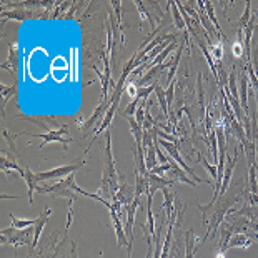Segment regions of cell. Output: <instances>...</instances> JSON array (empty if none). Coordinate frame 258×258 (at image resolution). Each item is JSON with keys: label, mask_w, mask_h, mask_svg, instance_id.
I'll use <instances>...</instances> for the list:
<instances>
[{"label": "cell", "mask_w": 258, "mask_h": 258, "mask_svg": "<svg viewBox=\"0 0 258 258\" xmlns=\"http://www.w3.org/2000/svg\"><path fill=\"white\" fill-rule=\"evenodd\" d=\"M238 155H240V148H237L233 153V157H227V163H225V173H223V182H222V188H220V195H225L228 191L230 182H232V175L235 165L238 162Z\"/></svg>", "instance_id": "8992f818"}, {"label": "cell", "mask_w": 258, "mask_h": 258, "mask_svg": "<svg viewBox=\"0 0 258 258\" xmlns=\"http://www.w3.org/2000/svg\"><path fill=\"white\" fill-rule=\"evenodd\" d=\"M52 215V208H45L40 215H38L35 220H34V238H32V246H30V250H34L37 243H38V240H40V235L43 232V227L47 225L48 222V218H50Z\"/></svg>", "instance_id": "52a82bcc"}, {"label": "cell", "mask_w": 258, "mask_h": 258, "mask_svg": "<svg viewBox=\"0 0 258 258\" xmlns=\"http://www.w3.org/2000/svg\"><path fill=\"white\" fill-rule=\"evenodd\" d=\"M173 183H175V180L172 178H165V177H160V175H153L148 172V194L153 195L155 191L167 188V186H172Z\"/></svg>", "instance_id": "ba28073f"}, {"label": "cell", "mask_w": 258, "mask_h": 258, "mask_svg": "<svg viewBox=\"0 0 258 258\" xmlns=\"http://www.w3.org/2000/svg\"><path fill=\"white\" fill-rule=\"evenodd\" d=\"M157 158H158L160 162H163V163H170V162L173 160V158H170L168 155H165V153L162 152V147L158 145V142H157Z\"/></svg>", "instance_id": "603a6c76"}, {"label": "cell", "mask_w": 258, "mask_h": 258, "mask_svg": "<svg viewBox=\"0 0 258 258\" xmlns=\"http://www.w3.org/2000/svg\"><path fill=\"white\" fill-rule=\"evenodd\" d=\"M203 7H205V12H207V15H208V19L212 20V24H213V27L217 29V32H218V35H220V38H222V40H227V38H225V35H223V32H222V27H220V24H218V20H217V17H215V10H213V4L210 2V0H207V2H203Z\"/></svg>", "instance_id": "9a60e30c"}, {"label": "cell", "mask_w": 258, "mask_h": 258, "mask_svg": "<svg viewBox=\"0 0 258 258\" xmlns=\"http://www.w3.org/2000/svg\"><path fill=\"white\" fill-rule=\"evenodd\" d=\"M137 10L140 14V29L144 27V20H148L152 25V29L155 30L158 25L163 24V19H165V14L160 9L158 2H135Z\"/></svg>", "instance_id": "7a4b0ae2"}, {"label": "cell", "mask_w": 258, "mask_h": 258, "mask_svg": "<svg viewBox=\"0 0 258 258\" xmlns=\"http://www.w3.org/2000/svg\"><path fill=\"white\" fill-rule=\"evenodd\" d=\"M251 243H253V240L246 233H233L228 241V248H248Z\"/></svg>", "instance_id": "5bb4252c"}, {"label": "cell", "mask_w": 258, "mask_h": 258, "mask_svg": "<svg viewBox=\"0 0 258 258\" xmlns=\"http://www.w3.org/2000/svg\"><path fill=\"white\" fill-rule=\"evenodd\" d=\"M85 163H87L85 162V157L77 158V160H74V163H70V165H62V167L52 168V170H48V172H38L37 173V178H38V182H47V180L65 178V177H69V175L75 173L77 170L84 167Z\"/></svg>", "instance_id": "3957f363"}, {"label": "cell", "mask_w": 258, "mask_h": 258, "mask_svg": "<svg viewBox=\"0 0 258 258\" xmlns=\"http://www.w3.org/2000/svg\"><path fill=\"white\" fill-rule=\"evenodd\" d=\"M135 197H137L135 195V188H132L127 182H120L118 191H117V202L120 203V205L127 208L130 203L135 200Z\"/></svg>", "instance_id": "9c48e42d"}, {"label": "cell", "mask_w": 258, "mask_h": 258, "mask_svg": "<svg viewBox=\"0 0 258 258\" xmlns=\"http://www.w3.org/2000/svg\"><path fill=\"white\" fill-rule=\"evenodd\" d=\"M10 220H12V227L15 230H25V228H29L34 225V220H22V218H17V217H14V213H10Z\"/></svg>", "instance_id": "ffe728a7"}, {"label": "cell", "mask_w": 258, "mask_h": 258, "mask_svg": "<svg viewBox=\"0 0 258 258\" xmlns=\"http://www.w3.org/2000/svg\"><path fill=\"white\" fill-rule=\"evenodd\" d=\"M215 258H225V251H220V250H218V251H217V255H215Z\"/></svg>", "instance_id": "d4e9b609"}, {"label": "cell", "mask_w": 258, "mask_h": 258, "mask_svg": "<svg viewBox=\"0 0 258 258\" xmlns=\"http://www.w3.org/2000/svg\"><path fill=\"white\" fill-rule=\"evenodd\" d=\"M77 7H79V2H74V7L69 10V14H65L62 19H70V17H74V12L77 10Z\"/></svg>", "instance_id": "cb8c5ba5"}, {"label": "cell", "mask_w": 258, "mask_h": 258, "mask_svg": "<svg viewBox=\"0 0 258 258\" xmlns=\"http://www.w3.org/2000/svg\"><path fill=\"white\" fill-rule=\"evenodd\" d=\"M250 194L258 195V180H256V165L248 167V183L245 186Z\"/></svg>", "instance_id": "d6986e66"}, {"label": "cell", "mask_w": 258, "mask_h": 258, "mask_svg": "<svg viewBox=\"0 0 258 258\" xmlns=\"http://www.w3.org/2000/svg\"><path fill=\"white\" fill-rule=\"evenodd\" d=\"M2 245H29L32 246V240H30V235H32V230L25 228V230H15L14 227H9V228H4L2 232Z\"/></svg>", "instance_id": "277c9868"}, {"label": "cell", "mask_w": 258, "mask_h": 258, "mask_svg": "<svg viewBox=\"0 0 258 258\" xmlns=\"http://www.w3.org/2000/svg\"><path fill=\"white\" fill-rule=\"evenodd\" d=\"M67 134H69V125L63 123L60 128L50 130V132H47V134H29V132H20L19 135H29V137H32V139H42V144H40V147H38L40 150L47 144H50V142H58V144H62L63 152L67 153L69 152V144H70V142H75L74 139H70Z\"/></svg>", "instance_id": "6da1fadb"}, {"label": "cell", "mask_w": 258, "mask_h": 258, "mask_svg": "<svg viewBox=\"0 0 258 258\" xmlns=\"http://www.w3.org/2000/svg\"><path fill=\"white\" fill-rule=\"evenodd\" d=\"M110 105H112V100H110V95H108V98H102V102L98 103V107L95 108V112H93L92 115H90V118L89 120H85L84 123H79V128L82 130V134H89V130L90 128H93L97 125V122L98 120H103V117H105V113H107V110L110 108Z\"/></svg>", "instance_id": "5b68a950"}, {"label": "cell", "mask_w": 258, "mask_h": 258, "mask_svg": "<svg viewBox=\"0 0 258 258\" xmlns=\"http://www.w3.org/2000/svg\"><path fill=\"white\" fill-rule=\"evenodd\" d=\"M175 85H178V80H173L172 84L167 87L165 90V97H167V103H168V108L173 105L175 102Z\"/></svg>", "instance_id": "44dd1931"}, {"label": "cell", "mask_w": 258, "mask_h": 258, "mask_svg": "<svg viewBox=\"0 0 258 258\" xmlns=\"http://www.w3.org/2000/svg\"><path fill=\"white\" fill-rule=\"evenodd\" d=\"M17 84L15 85H10V87H7V85H2V105H0V110H2V115L5 113V105L9 103V100L12 98L15 93H17Z\"/></svg>", "instance_id": "ac0fdd59"}, {"label": "cell", "mask_w": 258, "mask_h": 258, "mask_svg": "<svg viewBox=\"0 0 258 258\" xmlns=\"http://www.w3.org/2000/svg\"><path fill=\"white\" fill-rule=\"evenodd\" d=\"M22 180L27 183V190H29V203L30 205H34V194L35 191H38V178H37V173H34L32 170L27 167L25 168V172H24V175H22Z\"/></svg>", "instance_id": "30bf717a"}, {"label": "cell", "mask_w": 258, "mask_h": 258, "mask_svg": "<svg viewBox=\"0 0 258 258\" xmlns=\"http://www.w3.org/2000/svg\"><path fill=\"white\" fill-rule=\"evenodd\" d=\"M17 69H19V60H17V48H15V43H10V53L9 58L2 63V70H7V72L12 77H17Z\"/></svg>", "instance_id": "4fadbf2b"}, {"label": "cell", "mask_w": 258, "mask_h": 258, "mask_svg": "<svg viewBox=\"0 0 258 258\" xmlns=\"http://www.w3.org/2000/svg\"><path fill=\"white\" fill-rule=\"evenodd\" d=\"M185 245H186L185 258H195V251L200 248L202 238H197L195 237L194 230H186V233H185Z\"/></svg>", "instance_id": "7c38bea8"}, {"label": "cell", "mask_w": 258, "mask_h": 258, "mask_svg": "<svg viewBox=\"0 0 258 258\" xmlns=\"http://www.w3.org/2000/svg\"><path fill=\"white\" fill-rule=\"evenodd\" d=\"M172 163H173V160L170 162V163H163V165H157L153 170H150V173H153V175H160V177H162V173L170 172V170H172Z\"/></svg>", "instance_id": "7402d4cb"}, {"label": "cell", "mask_w": 258, "mask_h": 258, "mask_svg": "<svg viewBox=\"0 0 258 258\" xmlns=\"http://www.w3.org/2000/svg\"><path fill=\"white\" fill-rule=\"evenodd\" d=\"M250 19H251V2L248 0V2L245 4V12H243V15L235 22V27H237V32H243V29L246 27V24L250 22Z\"/></svg>", "instance_id": "e0dca14e"}, {"label": "cell", "mask_w": 258, "mask_h": 258, "mask_svg": "<svg viewBox=\"0 0 258 258\" xmlns=\"http://www.w3.org/2000/svg\"><path fill=\"white\" fill-rule=\"evenodd\" d=\"M170 9H172V15H173V24L177 27L178 30L182 32H186V25H185V20L182 17V14H180V9H178V4L177 2H168Z\"/></svg>", "instance_id": "2e32d148"}, {"label": "cell", "mask_w": 258, "mask_h": 258, "mask_svg": "<svg viewBox=\"0 0 258 258\" xmlns=\"http://www.w3.org/2000/svg\"><path fill=\"white\" fill-rule=\"evenodd\" d=\"M197 12H199V20H200V24H202L203 29H207L208 34L213 35V37H217V40H218V38H220V35H218V32H217L215 27H213L212 20L208 19V15L205 12V7H203L202 0H199V2H197Z\"/></svg>", "instance_id": "8fae6325"}]
</instances>
